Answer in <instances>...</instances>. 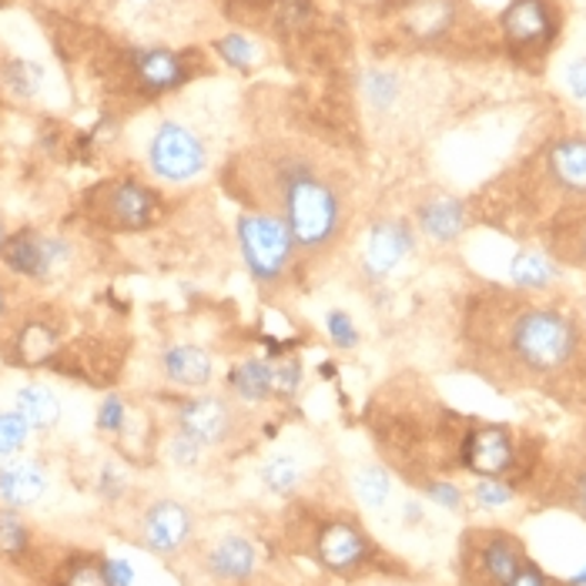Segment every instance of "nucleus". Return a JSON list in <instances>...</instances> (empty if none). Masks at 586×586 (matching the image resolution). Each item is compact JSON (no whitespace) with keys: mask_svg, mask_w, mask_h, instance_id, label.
<instances>
[{"mask_svg":"<svg viewBox=\"0 0 586 586\" xmlns=\"http://www.w3.org/2000/svg\"><path fill=\"white\" fill-rule=\"evenodd\" d=\"M275 208L302 258L329 255L346 235V202L336 182H329L312 162L306 158H281L275 162Z\"/></svg>","mask_w":586,"mask_h":586,"instance_id":"1","label":"nucleus"},{"mask_svg":"<svg viewBox=\"0 0 586 586\" xmlns=\"http://www.w3.org/2000/svg\"><path fill=\"white\" fill-rule=\"evenodd\" d=\"M235 235H238V251H241V261H245L251 281L258 288L285 285V278L291 275V265H296V258H299V248H296V238H291L288 225L278 215L258 208V212L238 215Z\"/></svg>","mask_w":586,"mask_h":586,"instance_id":"2","label":"nucleus"},{"mask_svg":"<svg viewBox=\"0 0 586 586\" xmlns=\"http://www.w3.org/2000/svg\"><path fill=\"white\" fill-rule=\"evenodd\" d=\"M510 346L533 372H556L576 352V326L553 309H526L513 322Z\"/></svg>","mask_w":586,"mask_h":586,"instance_id":"3","label":"nucleus"},{"mask_svg":"<svg viewBox=\"0 0 586 586\" xmlns=\"http://www.w3.org/2000/svg\"><path fill=\"white\" fill-rule=\"evenodd\" d=\"M74 258V245L61 235H48L38 228H21L0 245V265L11 275L28 281H48L64 271Z\"/></svg>","mask_w":586,"mask_h":586,"instance_id":"4","label":"nucleus"},{"mask_svg":"<svg viewBox=\"0 0 586 586\" xmlns=\"http://www.w3.org/2000/svg\"><path fill=\"white\" fill-rule=\"evenodd\" d=\"M165 215L162 195L141 182H111L94 195V218H101L114 232H144Z\"/></svg>","mask_w":586,"mask_h":586,"instance_id":"5","label":"nucleus"},{"mask_svg":"<svg viewBox=\"0 0 586 586\" xmlns=\"http://www.w3.org/2000/svg\"><path fill=\"white\" fill-rule=\"evenodd\" d=\"M205 162H208V152L192 127H185L178 121H165L152 134L148 165L162 182H172V185L192 182L205 172Z\"/></svg>","mask_w":586,"mask_h":586,"instance_id":"6","label":"nucleus"},{"mask_svg":"<svg viewBox=\"0 0 586 586\" xmlns=\"http://www.w3.org/2000/svg\"><path fill=\"white\" fill-rule=\"evenodd\" d=\"M195 536V513L172 500H152L137 520V543L155 556H178Z\"/></svg>","mask_w":586,"mask_h":586,"instance_id":"7","label":"nucleus"},{"mask_svg":"<svg viewBox=\"0 0 586 586\" xmlns=\"http://www.w3.org/2000/svg\"><path fill=\"white\" fill-rule=\"evenodd\" d=\"M235 425H238V409L225 395H212V392L182 402L175 412V432L188 435L202 450H215L228 443L235 435Z\"/></svg>","mask_w":586,"mask_h":586,"instance_id":"8","label":"nucleus"},{"mask_svg":"<svg viewBox=\"0 0 586 586\" xmlns=\"http://www.w3.org/2000/svg\"><path fill=\"white\" fill-rule=\"evenodd\" d=\"M470 549H466V566L473 569L480 586H506L526 563V553L513 533H470Z\"/></svg>","mask_w":586,"mask_h":586,"instance_id":"9","label":"nucleus"},{"mask_svg":"<svg viewBox=\"0 0 586 586\" xmlns=\"http://www.w3.org/2000/svg\"><path fill=\"white\" fill-rule=\"evenodd\" d=\"M316 556L326 569L346 576L372 559V539L352 520H332L316 533Z\"/></svg>","mask_w":586,"mask_h":586,"instance_id":"10","label":"nucleus"},{"mask_svg":"<svg viewBox=\"0 0 586 586\" xmlns=\"http://www.w3.org/2000/svg\"><path fill=\"white\" fill-rule=\"evenodd\" d=\"M463 466L473 470L476 476H506L516 463V446L506 425H476L463 439Z\"/></svg>","mask_w":586,"mask_h":586,"instance_id":"11","label":"nucleus"},{"mask_svg":"<svg viewBox=\"0 0 586 586\" xmlns=\"http://www.w3.org/2000/svg\"><path fill=\"white\" fill-rule=\"evenodd\" d=\"M503 34L513 51H543L556 38V14L546 0H513L503 11Z\"/></svg>","mask_w":586,"mask_h":586,"instance_id":"12","label":"nucleus"},{"mask_svg":"<svg viewBox=\"0 0 586 586\" xmlns=\"http://www.w3.org/2000/svg\"><path fill=\"white\" fill-rule=\"evenodd\" d=\"M415 248V235L405 222H376L366 235V248H362V271L369 278H389Z\"/></svg>","mask_w":586,"mask_h":586,"instance_id":"13","label":"nucleus"},{"mask_svg":"<svg viewBox=\"0 0 586 586\" xmlns=\"http://www.w3.org/2000/svg\"><path fill=\"white\" fill-rule=\"evenodd\" d=\"M51 486L48 466L31 456H11L0 463V506L28 510L44 500Z\"/></svg>","mask_w":586,"mask_h":586,"instance_id":"14","label":"nucleus"},{"mask_svg":"<svg viewBox=\"0 0 586 586\" xmlns=\"http://www.w3.org/2000/svg\"><path fill=\"white\" fill-rule=\"evenodd\" d=\"M131 71H134V81L152 97L165 94V91H175L188 81L185 58L168 51V48H137V51H131Z\"/></svg>","mask_w":586,"mask_h":586,"instance_id":"15","label":"nucleus"},{"mask_svg":"<svg viewBox=\"0 0 586 586\" xmlns=\"http://www.w3.org/2000/svg\"><path fill=\"white\" fill-rule=\"evenodd\" d=\"M255 569H258V549L251 539H245L238 533H228L205 549V573L215 583H225V586L245 583V579H251Z\"/></svg>","mask_w":586,"mask_h":586,"instance_id":"16","label":"nucleus"},{"mask_svg":"<svg viewBox=\"0 0 586 586\" xmlns=\"http://www.w3.org/2000/svg\"><path fill=\"white\" fill-rule=\"evenodd\" d=\"M162 372L172 385L205 389L215 379V356L195 342H175L162 352Z\"/></svg>","mask_w":586,"mask_h":586,"instance_id":"17","label":"nucleus"},{"mask_svg":"<svg viewBox=\"0 0 586 586\" xmlns=\"http://www.w3.org/2000/svg\"><path fill=\"white\" fill-rule=\"evenodd\" d=\"M456 21V0H405L399 24L415 41L443 38Z\"/></svg>","mask_w":586,"mask_h":586,"instance_id":"18","label":"nucleus"},{"mask_svg":"<svg viewBox=\"0 0 586 586\" xmlns=\"http://www.w3.org/2000/svg\"><path fill=\"white\" fill-rule=\"evenodd\" d=\"M14 409L24 415V422L31 425V432H54L61 425V415H64V405H61V395L44 385V382H28L14 392Z\"/></svg>","mask_w":586,"mask_h":586,"instance_id":"19","label":"nucleus"},{"mask_svg":"<svg viewBox=\"0 0 586 586\" xmlns=\"http://www.w3.org/2000/svg\"><path fill=\"white\" fill-rule=\"evenodd\" d=\"M225 385H228V392H232L238 402H245V405H261V402L271 399V362H268V359H258V356L241 359L238 366L228 369Z\"/></svg>","mask_w":586,"mask_h":586,"instance_id":"20","label":"nucleus"},{"mask_svg":"<svg viewBox=\"0 0 586 586\" xmlns=\"http://www.w3.org/2000/svg\"><path fill=\"white\" fill-rule=\"evenodd\" d=\"M415 218H419V228L439 245L456 241L466 228V208L456 198H432L415 212Z\"/></svg>","mask_w":586,"mask_h":586,"instance_id":"21","label":"nucleus"},{"mask_svg":"<svg viewBox=\"0 0 586 586\" xmlns=\"http://www.w3.org/2000/svg\"><path fill=\"white\" fill-rule=\"evenodd\" d=\"M549 172L553 178L569 192H586V141L566 137L549 152Z\"/></svg>","mask_w":586,"mask_h":586,"instance_id":"22","label":"nucleus"},{"mask_svg":"<svg viewBox=\"0 0 586 586\" xmlns=\"http://www.w3.org/2000/svg\"><path fill=\"white\" fill-rule=\"evenodd\" d=\"M14 349H18V359H21V362H28V366H44V362H51V359L61 352V339H58V332H54L48 322L31 319V322L21 326L18 339H14Z\"/></svg>","mask_w":586,"mask_h":586,"instance_id":"23","label":"nucleus"},{"mask_svg":"<svg viewBox=\"0 0 586 586\" xmlns=\"http://www.w3.org/2000/svg\"><path fill=\"white\" fill-rule=\"evenodd\" d=\"M258 476H261V486L268 493L291 496V493L299 490V483H302V463L296 456H288V453H275V456H268L261 463Z\"/></svg>","mask_w":586,"mask_h":586,"instance_id":"24","label":"nucleus"},{"mask_svg":"<svg viewBox=\"0 0 586 586\" xmlns=\"http://www.w3.org/2000/svg\"><path fill=\"white\" fill-rule=\"evenodd\" d=\"M31 549V526L24 523L21 510L11 506H0V553L21 559Z\"/></svg>","mask_w":586,"mask_h":586,"instance_id":"25","label":"nucleus"},{"mask_svg":"<svg viewBox=\"0 0 586 586\" xmlns=\"http://www.w3.org/2000/svg\"><path fill=\"white\" fill-rule=\"evenodd\" d=\"M510 275L523 288H546L556 278V265L539 251H520L510 265Z\"/></svg>","mask_w":586,"mask_h":586,"instance_id":"26","label":"nucleus"},{"mask_svg":"<svg viewBox=\"0 0 586 586\" xmlns=\"http://www.w3.org/2000/svg\"><path fill=\"white\" fill-rule=\"evenodd\" d=\"M356 493H359V500H362L369 510H382L385 500H389V493H392V476H389V470H385V466H376V463L362 466L359 476H356Z\"/></svg>","mask_w":586,"mask_h":586,"instance_id":"27","label":"nucleus"},{"mask_svg":"<svg viewBox=\"0 0 586 586\" xmlns=\"http://www.w3.org/2000/svg\"><path fill=\"white\" fill-rule=\"evenodd\" d=\"M31 443V425L24 422V415L18 409H0V460H11L18 453H24Z\"/></svg>","mask_w":586,"mask_h":586,"instance_id":"28","label":"nucleus"},{"mask_svg":"<svg viewBox=\"0 0 586 586\" xmlns=\"http://www.w3.org/2000/svg\"><path fill=\"white\" fill-rule=\"evenodd\" d=\"M61 586H111L104 573V559L78 553L61 569Z\"/></svg>","mask_w":586,"mask_h":586,"instance_id":"29","label":"nucleus"},{"mask_svg":"<svg viewBox=\"0 0 586 586\" xmlns=\"http://www.w3.org/2000/svg\"><path fill=\"white\" fill-rule=\"evenodd\" d=\"M4 84H8L18 97H34V94L41 91V84H44V71H41V64H34V61L18 58V61H8V68H4Z\"/></svg>","mask_w":586,"mask_h":586,"instance_id":"30","label":"nucleus"},{"mask_svg":"<svg viewBox=\"0 0 586 586\" xmlns=\"http://www.w3.org/2000/svg\"><path fill=\"white\" fill-rule=\"evenodd\" d=\"M302 382H306V369L296 356H285L281 362H271V395L296 399Z\"/></svg>","mask_w":586,"mask_h":586,"instance_id":"31","label":"nucleus"},{"mask_svg":"<svg viewBox=\"0 0 586 586\" xmlns=\"http://www.w3.org/2000/svg\"><path fill=\"white\" fill-rule=\"evenodd\" d=\"M362 91L376 111H389L399 101V78L392 71H369L362 81Z\"/></svg>","mask_w":586,"mask_h":586,"instance_id":"32","label":"nucleus"},{"mask_svg":"<svg viewBox=\"0 0 586 586\" xmlns=\"http://www.w3.org/2000/svg\"><path fill=\"white\" fill-rule=\"evenodd\" d=\"M326 336H329V342H332L339 352H352V349L362 342V332H359L356 319H352L346 309H332V312L326 316Z\"/></svg>","mask_w":586,"mask_h":586,"instance_id":"33","label":"nucleus"},{"mask_svg":"<svg viewBox=\"0 0 586 586\" xmlns=\"http://www.w3.org/2000/svg\"><path fill=\"white\" fill-rule=\"evenodd\" d=\"M215 51H218L222 61L232 64L235 71H248V68L255 64V58H258V48H255L245 34H225V38L215 44Z\"/></svg>","mask_w":586,"mask_h":586,"instance_id":"34","label":"nucleus"},{"mask_svg":"<svg viewBox=\"0 0 586 586\" xmlns=\"http://www.w3.org/2000/svg\"><path fill=\"white\" fill-rule=\"evenodd\" d=\"M94 493L104 500V503H121L124 493H127V473L114 463H104L97 480H94Z\"/></svg>","mask_w":586,"mask_h":586,"instance_id":"35","label":"nucleus"},{"mask_svg":"<svg viewBox=\"0 0 586 586\" xmlns=\"http://www.w3.org/2000/svg\"><path fill=\"white\" fill-rule=\"evenodd\" d=\"M94 425L107 435H121L124 425H127V405L121 395H107L101 405H97V415H94Z\"/></svg>","mask_w":586,"mask_h":586,"instance_id":"36","label":"nucleus"},{"mask_svg":"<svg viewBox=\"0 0 586 586\" xmlns=\"http://www.w3.org/2000/svg\"><path fill=\"white\" fill-rule=\"evenodd\" d=\"M473 496H476V503H480L483 510H500V506H506V503L513 500V490H510V483H503V480L480 476Z\"/></svg>","mask_w":586,"mask_h":586,"instance_id":"37","label":"nucleus"},{"mask_svg":"<svg viewBox=\"0 0 586 586\" xmlns=\"http://www.w3.org/2000/svg\"><path fill=\"white\" fill-rule=\"evenodd\" d=\"M422 490H425V496H429L435 506H443V510H460V506H463V493L456 490V483H446V480H425Z\"/></svg>","mask_w":586,"mask_h":586,"instance_id":"38","label":"nucleus"},{"mask_svg":"<svg viewBox=\"0 0 586 586\" xmlns=\"http://www.w3.org/2000/svg\"><path fill=\"white\" fill-rule=\"evenodd\" d=\"M168 456H172L175 466H198L202 456H205V450H202L198 443H192L188 435L175 432V435H172V443H168Z\"/></svg>","mask_w":586,"mask_h":586,"instance_id":"39","label":"nucleus"},{"mask_svg":"<svg viewBox=\"0 0 586 586\" xmlns=\"http://www.w3.org/2000/svg\"><path fill=\"white\" fill-rule=\"evenodd\" d=\"M104 573L111 586H134V566L127 559H104Z\"/></svg>","mask_w":586,"mask_h":586,"instance_id":"40","label":"nucleus"},{"mask_svg":"<svg viewBox=\"0 0 586 586\" xmlns=\"http://www.w3.org/2000/svg\"><path fill=\"white\" fill-rule=\"evenodd\" d=\"M506 586H553V579H549V576L536 566V563H530V559H526V563H523V569H520V573H516Z\"/></svg>","mask_w":586,"mask_h":586,"instance_id":"41","label":"nucleus"},{"mask_svg":"<svg viewBox=\"0 0 586 586\" xmlns=\"http://www.w3.org/2000/svg\"><path fill=\"white\" fill-rule=\"evenodd\" d=\"M566 88H569L576 97H586V58L569 61V68H566Z\"/></svg>","mask_w":586,"mask_h":586,"instance_id":"42","label":"nucleus"},{"mask_svg":"<svg viewBox=\"0 0 586 586\" xmlns=\"http://www.w3.org/2000/svg\"><path fill=\"white\" fill-rule=\"evenodd\" d=\"M573 506H576V513H583V516H586V473L576 480V490H573Z\"/></svg>","mask_w":586,"mask_h":586,"instance_id":"43","label":"nucleus"},{"mask_svg":"<svg viewBox=\"0 0 586 586\" xmlns=\"http://www.w3.org/2000/svg\"><path fill=\"white\" fill-rule=\"evenodd\" d=\"M11 296H14L11 285H8L4 278H0V319H4V316L11 312Z\"/></svg>","mask_w":586,"mask_h":586,"instance_id":"44","label":"nucleus"},{"mask_svg":"<svg viewBox=\"0 0 586 586\" xmlns=\"http://www.w3.org/2000/svg\"><path fill=\"white\" fill-rule=\"evenodd\" d=\"M405 520H409V523H415V520H422V510H419L415 503H409V506H405Z\"/></svg>","mask_w":586,"mask_h":586,"instance_id":"45","label":"nucleus"},{"mask_svg":"<svg viewBox=\"0 0 586 586\" xmlns=\"http://www.w3.org/2000/svg\"><path fill=\"white\" fill-rule=\"evenodd\" d=\"M4 238H8V228H4V225H0V245H4Z\"/></svg>","mask_w":586,"mask_h":586,"instance_id":"46","label":"nucleus"},{"mask_svg":"<svg viewBox=\"0 0 586 586\" xmlns=\"http://www.w3.org/2000/svg\"><path fill=\"white\" fill-rule=\"evenodd\" d=\"M583 261H586V235H583Z\"/></svg>","mask_w":586,"mask_h":586,"instance_id":"47","label":"nucleus"}]
</instances>
